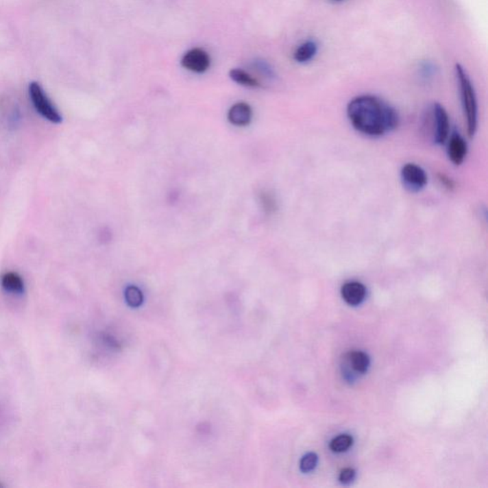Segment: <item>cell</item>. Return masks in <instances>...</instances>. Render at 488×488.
<instances>
[{"instance_id": "13", "label": "cell", "mask_w": 488, "mask_h": 488, "mask_svg": "<svg viewBox=\"0 0 488 488\" xmlns=\"http://www.w3.org/2000/svg\"><path fill=\"white\" fill-rule=\"evenodd\" d=\"M229 75H230L231 80H233V82L238 83V84L243 85V86L252 88L262 86L260 82H258L256 77H253L252 75H249L248 73L244 70L235 68V69L230 71Z\"/></svg>"}, {"instance_id": "14", "label": "cell", "mask_w": 488, "mask_h": 488, "mask_svg": "<svg viewBox=\"0 0 488 488\" xmlns=\"http://www.w3.org/2000/svg\"><path fill=\"white\" fill-rule=\"evenodd\" d=\"M353 445L352 437L349 435H341L332 440L330 448L332 451L337 453L345 452Z\"/></svg>"}, {"instance_id": "9", "label": "cell", "mask_w": 488, "mask_h": 488, "mask_svg": "<svg viewBox=\"0 0 488 488\" xmlns=\"http://www.w3.org/2000/svg\"><path fill=\"white\" fill-rule=\"evenodd\" d=\"M252 119V110L245 102H239L229 110L228 119L236 126H245Z\"/></svg>"}, {"instance_id": "19", "label": "cell", "mask_w": 488, "mask_h": 488, "mask_svg": "<svg viewBox=\"0 0 488 488\" xmlns=\"http://www.w3.org/2000/svg\"><path fill=\"white\" fill-rule=\"evenodd\" d=\"M355 470L352 469V468H345V469L341 470L340 474L341 483L345 485L350 484L354 478H355Z\"/></svg>"}, {"instance_id": "10", "label": "cell", "mask_w": 488, "mask_h": 488, "mask_svg": "<svg viewBox=\"0 0 488 488\" xmlns=\"http://www.w3.org/2000/svg\"><path fill=\"white\" fill-rule=\"evenodd\" d=\"M2 288L5 292L12 295H23L25 292V284L18 273H5L0 280Z\"/></svg>"}, {"instance_id": "20", "label": "cell", "mask_w": 488, "mask_h": 488, "mask_svg": "<svg viewBox=\"0 0 488 488\" xmlns=\"http://www.w3.org/2000/svg\"><path fill=\"white\" fill-rule=\"evenodd\" d=\"M440 180L441 183H443V185L446 188H448V189H452L454 186H455V184H454V182L452 180L449 179L448 177H446V175H440Z\"/></svg>"}, {"instance_id": "8", "label": "cell", "mask_w": 488, "mask_h": 488, "mask_svg": "<svg viewBox=\"0 0 488 488\" xmlns=\"http://www.w3.org/2000/svg\"><path fill=\"white\" fill-rule=\"evenodd\" d=\"M366 296L365 285L358 282H348L341 287V297L346 304L356 306L362 304Z\"/></svg>"}, {"instance_id": "12", "label": "cell", "mask_w": 488, "mask_h": 488, "mask_svg": "<svg viewBox=\"0 0 488 488\" xmlns=\"http://www.w3.org/2000/svg\"><path fill=\"white\" fill-rule=\"evenodd\" d=\"M348 365L358 374H363L369 367V358L362 351H353L347 355Z\"/></svg>"}, {"instance_id": "2", "label": "cell", "mask_w": 488, "mask_h": 488, "mask_svg": "<svg viewBox=\"0 0 488 488\" xmlns=\"http://www.w3.org/2000/svg\"><path fill=\"white\" fill-rule=\"evenodd\" d=\"M455 73L460 88L463 114L467 121V134L470 138H473L477 132L478 111H479L474 85L472 84L469 75L462 65L456 64Z\"/></svg>"}, {"instance_id": "21", "label": "cell", "mask_w": 488, "mask_h": 488, "mask_svg": "<svg viewBox=\"0 0 488 488\" xmlns=\"http://www.w3.org/2000/svg\"><path fill=\"white\" fill-rule=\"evenodd\" d=\"M333 1L341 2V1H343V0H333Z\"/></svg>"}, {"instance_id": "17", "label": "cell", "mask_w": 488, "mask_h": 488, "mask_svg": "<svg viewBox=\"0 0 488 488\" xmlns=\"http://www.w3.org/2000/svg\"><path fill=\"white\" fill-rule=\"evenodd\" d=\"M318 463V456L315 453H309L305 455L301 461V470L302 472H310L316 467Z\"/></svg>"}, {"instance_id": "1", "label": "cell", "mask_w": 488, "mask_h": 488, "mask_svg": "<svg viewBox=\"0 0 488 488\" xmlns=\"http://www.w3.org/2000/svg\"><path fill=\"white\" fill-rule=\"evenodd\" d=\"M346 113L353 128L370 138H380L399 125L396 110L379 97L363 95L349 102Z\"/></svg>"}, {"instance_id": "18", "label": "cell", "mask_w": 488, "mask_h": 488, "mask_svg": "<svg viewBox=\"0 0 488 488\" xmlns=\"http://www.w3.org/2000/svg\"><path fill=\"white\" fill-rule=\"evenodd\" d=\"M260 201H262L263 206L265 211L272 212L276 209V202L272 196H270V194L263 193L262 196H260Z\"/></svg>"}, {"instance_id": "11", "label": "cell", "mask_w": 488, "mask_h": 488, "mask_svg": "<svg viewBox=\"0 0 488 488\" xmlns=\"http://www.w3.org/2000/svg\"><path fill=\"white\" fill-rule=\"evenodd\" d=\"M318 50L319 46L316 41H304L295 51L294 60L300 64H305V63H308L312 60H314L317 53H318Z\"/></svg>"}, {"instance_id": "3", "label": "cell", "mask_w": 488, "mask_h": 488, "mask_svg": "<svg viewBox=\"0 0 488 488\" xmlns=\"http://www.w3.org/2000/svg\"><path fill=\"white\" fill-rule=\"evenodd\" d=\"M29 95H30L31 101L33 102L36 112L43 119H47L48 121L55 124L60 123L62 121V116H61L58 110L56 108L52 101L49 99L42 87L38 82L31 83L30 86H29Z\"/></svg>"}, {"instance_id": "7", "label": "cell", "mask_w": 488, "mask_h": 488, "mask_svg": "<svg viewBox=\"0 0 488 488\" xmlns=\"http://www.w3.org/2000/svg\"><path fill=\"white\" fill-rule=\"evenodd\" d=\"M448 155L454 165H461L467 155V143L458 133L451 135L448 141Z\"/></svg>"}, {"instance_id": "16", "label": "cell", "mask_w": 488, "mask_h": 488, "mask_svg": "<svg viewBox=\"0 0 488 488\" xmlns=\"http://www.w3.org/2000/svg\"><path fill=\"white\" fill-rule=\"evenodd\" d=\"M126 301L129 305L133 307H138L143 304V293L138 287L129 286L127 287L125 291Z\"/></svg>"}, {"instance_id": "5", "label": "cell", "mask_w": 488, "mask_h": 488, "mask_svg": "<svg viewBox=\"0 0 488 488\" xmlns=\"http://www.w3.org/2000/svg\"><path fill=\"white\" fill-rule=\"evenodd\" d=\"M180 63L183 68L190 72L202 74L209 69L211 58L204 49L193 48L183 55Z\"/></svg>"}, {"instance_id": "6", "label": "cell", "mask_w": 488, "mask_h": 488, "mask_svg": "<svg viewBox=\"0 0 488 488\" xmlns=\"http://www.w3.org/2000/svg\"><path fill=\"white\" fill-rule=\"evenodd\" d=\"M434 119V141L438 145H443L449 138L450 131V121L445 107L440 103L433 105L432 109Z\"/></svg>"}, {"instance_id": "15", "label": "cell", "mask_w": 488, "mask_h": 488, "mask_svg": "<svg viewBox=\"0 0 488 488\" xmlns=\"http://www.w3.org/2000/svg\"><path fill=\"white\" fill-rule=\"evenodd\" d=\"M253 67L258 73L263 75L265 79L274 80L276 77L275 70L267 61L263 60H256L253 62Z\"/></svg>"}, {"instance_id": "4", "label": "cell", "mask_w": 488, "mask_h": 488, "mask_svg": "<svg viewBox=\"0 0 488 488\" xmlns=\"http://www.w3.org/2000/svg\"><path fill=\"white\" fill-rule=\"evenodd\" d=\"M401 179L404 186L413 193L422 191L428 182L426 171L415 163H406L402 166Z\"/></svg>"}]
</instances>
